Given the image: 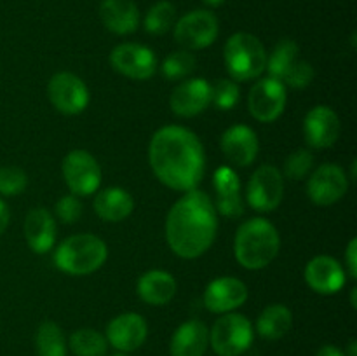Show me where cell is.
I'll list each match as a JSON object with an SVG mask.
<instances>
[{"label":"cell","mask_w":357,"mask_h":356,"mask_svg":"<svg viewBox=\"0 0 357 356\" xmlns=\"http://www.w3.org/2000/svg\"><path fill=\"white\" fill-rule=\"evenodd\" d=\"M345 356H357V342L356 341H352L351 344H349V351Z\"/></svg>","instance_id":"ab89813d"},{"label":"cell","mask_w":357,"mask_h":356,"mask_svg":"<svg viewBox=\"0 0 357 356\" xmlns=\"http://www.w3.org/2000/svg\"><path fill=\"white\" fill-rule=\"evenodd\" d=\"M314 79V68L309 61L305 59H298L296 65L293 66L291 72L286 75L284 86L295 87V89H302V87H307Z\"/></svg>","instance_id":"e575fe53"},{"label":"cell","mask_w":357,"mask_h":356,"mask_svg":"<svg viewBox=\"0 0 357 356\" xmlns=\"http://www.w3.org/2000/svg\"><path fill=\"white\" fill-rule=\"evenodd\" d=\"M110 65L121 75L132 80H146L155 73L157 58L146 45L126 42L110 52Z\"/></svg>","instance_id":"7c38bea8"},{"label":"cell","mask_w":357,"mask_h":356,"mask_svg":"<svg viewBox=\"0 0 357 356\" xmlns=\"http://www.w3.org/2000/svg\"><path fill=\"white\" fill-rule=\"evenodd\" d=\"M345 265H347V272L352 279L357 278V239L352 237L349 243L347 250H345Z\"/></svg>","instance_id":"8d00e7d4"},{"label":"cell","mask_w":357,"mask_h":356,"mask_svg":"<svg viewBox=\"0 0 357 356\" xmlns=\"http://www.w3.org/2000/svg\"><path fill=\"white\" fill-rule=\"evenodd\" d=\"M107 337L93 328H80L70 337V349L75 356H105Z\"/></svg>","instance_id":"f1b7e54d"},{"label":"cell","mask_w":357,"mask_h":356,"mask_svg":"<svg viewBox=\"0 0 357 356\" xmlns=\"http://www.w3.org/2000/svg\"><path fill=\"white\" fill-rule=\"evenodd\" d=\"M149 161L155 177L174 191H194L204 177V147L195 133L181 126H164L155 131Z\"/></svg>","instance_id":"6da1fadb"},{"label":"cell","mask_w":357,"mask_h":356,"mask_svg":"<svg viewBox=\"0 0 357 356\" xmlns=\"http://www.w3.org/2000/svg\"><path fill=\"white\" fill-rule=\"evenodd\" d=\"M100 17L105 27L117 35H129L139 27V10L132 0H103Z\"/></svg>","instance_id":"7402d4cb"},{"label":"cell","mask_w":357,"mask_h":356,"mask_svg":"<svg viewBox=\"0 0 357 356\" xmlns=\"http://www.w3.org/2000/svg\"><path fill=\"white\" fill-rule=\"evenodd\" d=\"M239 96V87L232 79H220L211 86V103L220 110H230L236 107Z\"/></svg>","instance_id":"1f68e13d"},{"label":"cell","mask_w":357,"mask_h":356,"mask_svg":"<svg viewBox=\"0 0 357 356\" xmlns=\"http://www.w3.org/2000/svg\"><path fill=\"white\" fill-rule=\"evenodd\" d=\"M293 325V314L282 304H272L260 313L257 320V332L267 341L284 337Z\"/></svg>","instance_id":"484cf974"},{"label":"cell","mask_w":357,"mask_h":356,"mask_svg":"<svg viewBox=\"0 0 357 356\" xmlns=\"http://www.w3.org/2000/svg\"><path fill=\"white\" fill-rule=\"evenodd\" d=\"M202 2L208 3V6H211V7H218V6H222L225 0H202Z\"/></svg>","instance_id":"60d3db41"},{"label":"cell","mask_w":357,"mask_h":356,"mask_svg":"<svg viewBox=\"0 0 357 356\" xmlns=\"http://www.w3.org/2000/svg\"><path fill=\"white\" fill-rule=\"evenodd\" d=\"M112 356H128V355H124V353H115V355H112Z\"/></svg>","instance_id":"7bdbcfd3"},{"label":"cell","mask_w":357,"mask_h":356,"mask_svg":"<svg viewBox=\"0 0 357 356\" xmlns=\"http://www.w3.org/2000/svg\"><path fill=\"white\" fill-rule=\"evenodd\" d=\"M298 44L291 38H282L274 45L271 54L267 56V65L265 70L268 72V77L284 82L286 75L291 72L293 66L298 61Z\"/></svg>","instance_id":"4316f807"},{"label":"cell","mask_w":357,"mask_h":356,"mask_svg":"<svg viewBox=\"0 0 357 356\" xmlns=\"http://www.w3.org/2000/svg\"><path fill=\"white\" fill-rule=\"evenodd\" d=\"M284 195V177L272 164H264L248 181V205L261 213L274 212Z\"/></svg>","instance_id":"ba28073f"},{"label":"cell","mask_w":357,"mask_h":356,"mask_svg":"<svg viewBox=\"0 0 357 356\" xmlns=\"http://www.w3.org/2000/svg\"><path fill=\"white\" fill-rule=\"evenodd\" d=\"M279 248L281 237L267 218H251L237 229L234 251L237 262L250 271L267 267L278 257Z\"/></svg>","instance_id":"3957f363"},{"label":"cell","mask_w":357,"mask_h":356,"mask_svg":"<svg viewBox=\"0 0 357 356\" xmlns=\"http://www.w3.org/2000/svg\"><path fill=\"white\" fill-rule=\"evenodd\" d=\"M220 145H222L227 159L239 168L253 164L258 156V150H260L257 133L250 126L244 124H237L227 129L222 135Z\"/></svg>","instance_id":"d6986e66"},{"label":"cell","mask_w":357,"mask_h":356,"mask_svg":"<svg viewBox=\"0 0 357 356\" xmlns=\"http://www.w3.org/2000/svg\"><path fill=\"white\" fill-rule=\"evenodd\" d=\"M316 356H345V353L340 351L337 346L328 344V346H323V348L316 353Z\"/></svg>","instance_id":"f35d334b"},{"label":"cell","mask_w":357,"mask_h":356,"mask_svg":"<svg viewBox=\"0 0 357 356\" xmlns=\"http://www.w3.org/2000/svg\"><path fill=\"white\" fill-rule=\"evenodd\" d=\"M138 295L150 306H166L176 295V279L160 269L145 272L138 279Z\"/></svg>","instance_id":"cb8c5ba5"},{"label":"cell","mask_w":357,"mask_h":356,"mask_svg":"<svg viewBox=\"0 0 357 356\" xmlns=\"http://www.w3.org/2000/svg\"><path fill=\"white\" fill-rule=\"evenodd\" d=\"M38 356H66V342L61 328L54 321H44L35 334Z\"/></svg>","instance_id":"83f0119b"},{"label":"cell","mask_w":357,"mask_h":356,"mask_svg":"<svg viewBox=\"0 0 357 356\" xmlns=\"http://www.w3.org/2000/svg\"><path fill=\"white\" fill-rule=\"evenodd\" d=\"M47 96L52 107L65 115H77L89 105V89L80 77L59 72L47 84Z\"/></svg>","instance_id":"9c48e42d"},{"label":"cell","mask_w":357,"mask_h":356,"mask_svg":"<svg viewBox=\"0 0 357 356\" xmlns=\"http://www.w3.org/2000/svg\"><path fill=\"white\" fill-rule=\"evenodd\" d=\"M286 100L288 94L284 84L272 77H265L251 87L248 107L257 121L272 122L284 112Z\"/></svg>","instance_id":"4fadbf2b"},{"label":"cell","mask_w":357,"mask_h":356,"mask_svg":"<svg viewBox=\"0 0 357 356\" xmlns=\"http://www.w3.org/2000/svg\"><path fill=\"white\" fill-rule=\"evenodd\" d=\"M56 215L63 223H73L82 215V202L77 199V195H63L56 202Z\"/></svg>","instance_id":"d590c367"},{"label":"cell","mask_w":357,"mask_h":356,"mask_svg":"<svg viewBox=\"0 0 357 356\" xmlns=\"http://www.w3.org/2000/svg\"><path fill=\"white\" fill-rule=\"evenodd\" d=\"M63 178L73 195H91L100 188L101 168L86 150H72L63 159Z\"/></svg>","instance_id":"30bf717a"},{"label":"cell","mask_w":357,"mask_h":356,"mask_svg":"<svg viewBox=\"0 0 357 356\" xmlns=\"http://www.w3.org/2000/svg\"><path fill=\"white\" fill-rule=\"evenodd\" d=\"M213 187L216 192V202H213L216 212L223 216H241L244 212L243 194H241V180L230 166H222L215 171Z\"/></svg>","instance_id":"ffe728a7"},{"label":"cell","mask_w":357,"mask_h":356,"mask_svg":"<svg viewBox=\"0 0 357 356\" xmlns=\"http://www.w3.org/2000/svg\"><path fill=\"white\" fill-rule=\"evenodd\" d=\"M248 300V286L241 279L223 276L208 285L204 292V306L211 313H232Z\"/></svg>","instance_id":"ac0fdd59"},{"label":"cell","mask_w":357,"mask_h":356,"mask_svg":"<svg viewBox=\"0 0 357 356\" xmlns=\"http://www.w3.org/2000/svg\"><path fill=\"white\" fill-rule=\"evenodd\" d=\"M135 209V199L126 188L108 187L94 198V212L105 222H122Z\"/></svg>","instance_id":"d4e9b609"},{"label":"cell","mask_w":357,"mask_h":356,"mask_svg":"<svg viewBox=\"0 0 357 356\" xmlns=\"http://www.w3.org/2000/svg\"><path fill=\"white\" fill-rule=\"evenodd\" d=\"M218 17L211 10L197 9L181 16L174 24V40L187 51L209 47L218 37Z\"/></svg>","instance_id":"52a82bcc"},{"label":"cell","mask_w":357,"mask_h":356,"mask_svg":"<svg viewBox=\"0 0 357 356\" xmlns=\"http://www.w3.org/2000/svg\"><path fill=\"white\" fill-rule=\"evenodd\" d=\"M314 166V156L310 150L298 149L286 157L284 177L289 180H302L310 173Z\"/></svg>","instance_id":"d6a6232c"},{"label":"cell","mask_w":357,"mask_h":356,"mask_svg":"<svg viewBox=\"0 0 357 356\" xmlns=\"http://www.w3.org/2000/svg\"><path fill=\"white\" fill-rule=\"evenodd\" d=\"M176 21V7L169 0H159L153 3L143 20V28L152 35H162Z\"/></svg>","instance_id":"f546056e"},{"label":"cell","mask_w":357,"mask_h":356,"mask_svg":"<svg viewBox=\"0 0 357 356\" xmlns=\"http://www.w3.org/2000/svg\"><path fill=\"white\" fill-rule=\"evenodd\" d=\"M253 325L246 316L225 313L209 332V344L218 356H241L253 344Z\"/></svg>","instance_id":"8992f818"},{"label":"cell","mask_w":357,"mask_h":356,"mask_svg":"<svg viewBox=\"0 0 357 356\" xmlns=\"http://www.w3.org/2000/svg\"><path fill=\"white\" fill-rule=\"evenodd\" d=\"M9 220H10V212L9 208H7L6 202L0 199V236H2L3 232H6L7 225H9Z\"/></svg>","instance_id":"74e56055"},{"label":"cell","mask_w":357,"mask_h":356,"mask_svg":"<svg viewBox=\"0 0 357 356\" xmlns=\"http://www.w3.org/2000/svg\"><path fill=\"white\" fill-rule=\"evenodd\" d=\"M305 281L314 292L321 295L338 293L345 285V271L337 258L330 255H317L307 264Z\"/></svg>","instance_id":"e0dca14e"},{"label":"cell","mask_w":357,"mask_h":356,"mask_svg":"<svg viewBox=\"0 0 357 356\" xmlns=\"http://www.w3.org/2000/svg\"><path fill=\"white\" fill-rule=\"evenodd\" d=\"M340 119L333 108L326 105H317L303 121V135L310 149H328L340 136Z\"/></svg>","instance_id":"5bb4252c"},{"label":"cell","mask_w":357,"mask_h":356,"mask_svg":"<svg viewBox=\"0 0 357 356\" xmlns=\"http://www.w3.org/2000/svg\"><path fill=\"white\" fill-rule=\"evenodd\" d=\"M227 72L234 80H251L261 75L267 65V52L260 38L246 31L229 37L223 47Z\"/></svg>","instance_id":"5b68a950"},{"label":"cell","mask_w":357,"mask_h":356,"mask_svg":"<svg viewBox=\"0 0 357 356\" xmlns=\"http://www.w3.org/2000/svg\"><path fill=\"white\" fill-rule=\"evenodd\" d=\"M28 178L21 168L3 166L0 168V194L17 195L26 188Z\"/></svg>","instance_id":"836d02e7"},{"label":"cell","mask_w":357,"mask_h":356,"mask_svg":"<svg viewBox=\"0 0 357 356\" xmlns=\"http://www.w3.org/2000/svg\"><path fill=\"white\" fill-rule=\"evenodd\" d=\"M169 105L180 117L199 115L211 105V84L204 79L183 80L171 93Z\"/></svg>","instance_id":"2e32d148"},{"label":"cell","mask_w":357,"mask_h":356,"mask_svg":"<svg viewBox=\"0 0 357 356\" xmlns=\"http://www.w3.org/2000/svg\"><path fill=\"white\" fill-rule=\"evenodd\" d=\"M208 344V327L201 320H188L171 337V356H204Z\"/></svg>","instance_id":"44dd1931"},{"label":"cell","mask_w":357,"mask_h":356,"mask_svg":"<svg viewBox=\"0 0 357 356\" xmlns=\"http://www.w3.org/2000/svg\"><path fill=\"white\" fill-rule=\"evenodd\" d=\"M24 237L35 253H47L56 241V222L45 208H33L24 220Z\"/></svg>","instance_id":"603a6c76"},{"label":"cell","mask_w":357,"mask_h":356,"mask_svg":"<svg viewBox=\"0 0 357 356\" xmlns=\"http://www.w3.org/2000/svg\"><path fill=\"white\" fill-rule=\"evenodd\" d=\"M195 68V56L187 49L174 51L166 56L162 63V73L167 79H185Z\"/></svg>","instance_id":"4dcf8cb0"},{"label":"cell","mask_w":357,"mask_h":356,"mask_svg":"<svg viewBox=\"0 0 357 356\" xmlns=\"http://www.w3.org/2000/svg\"><path fill=\"white\" fill-rule=\"evenodd\" d=\"M356 295H357V288H352V293H351V306L354 307H357V302H356Z\"/></svg>","instance_id":"b9f144b4"},{"label":"cell","mask_w":357,"mask_h":356,"mask_svg":"<svg viewBox=\"0 0 357 356\" xmlns=\"http://www.w3.org/2000/svg\"><path fill=\"white\" fill-rule=\"evenodd\" d=\"M108 248L93 234H75L63 241L54 253V264L72 276H86L107 262Z\"/></svg>","instance_id":"277c9868"},{"label":"cell","mask_w":357,"mask_h":356,"mask_svg":"<svg viewBox=\"0 0 357 356\" xmlns=\"http://www.w3.org/2000/svg\"><path fill=\"white\" fill-rule=\"evenodd\" d=\"M349 191V178L338 164H321L307 181V194L317 206H331Z\"/></svg>","instance_id":"8fae6325"},{"label":"cell","mask_w":357,"mask_h":356,"mask_svg":"<svg viewBox=\"0 0 357 356\" xmlns=\"http://www.w3.org/2000/svg\"><path fill=\"white\" fill-rule=\"evenodd\" d=\"M218 218L211 198L206 192L188 191L167 213L166 239L173 253L181 258H197L215 243Z\"/></svg>","instance_id":"7a4b0ae2"},{"label":"cell","mask_w":357,"mask_h":356,"mask_svg":"<svg viewBox=\"0 0 357 356\" xmlns=\"http://www.w3.org/2000/svg\"><path fill=\"white\" fill-rule=\"evenodd\" d=\"M146 335L149 327L145 318L138 313L119 314L107 327V342L121 353H131L142 348Z\"/></svg>","instance_id":"9a60e30c"}]
</instances>
